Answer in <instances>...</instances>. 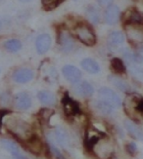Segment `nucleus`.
<instances>
[{"mask_svg": "<svg viewBox=\"0 0 143 159\" xmlns=\"http://www.w3.org/2000/svg\"><path fill=\"white\" fill-rule=\"evenodd\" d=\"M5 127L7 128L8 133L14 138L19 143H22L24 141L35 134L31 124L19 118H10L5 122Z\"/></svg>", "mask_w": 143, "mask_h": 159, "instance_id": "f257e3e1", "label": "nucleus"}, {"mask_svg": "<svg viewBox=\"0 0 143 159\" xmlns=\"http://www.w3.org/2000/svg\"><path fill=\"white\" fill-rule=\"evenodd\" d=\"M78 39L86 46H94L96 44V35L91 27L86 24H79L74 29Z\"/></svg>", "mask_w": 143, "mask_h": 159, "instance_id": "f03ea898", "label": "nucleus"}, {"mask_svg": "<svg viewBox=\"0 0 143 159\" xmlns=\"http://www.w3.org/2000/svg\"><path fill=\"white\" fill-rule=\"evenodd\" d=\"M125 29L126 37L132 44L143 43V23H127Z\"/></svg>", "mask_w": 143, "mask_h": 159, "instance_id": "7ed1b4c3", "label": "nucleus"}, {"mask_svg": "<svg viewBox=\"0 0 143 159\" xmlns=\"http://www.w3.org/2000/svg\"><path fill=\"white\" fill-rule=\"evenodd\" d=\"M98 97L101 101L108 103L109 106H111L114 108H118L122 105L121 97L111 88L101 87L98 90Z\"/></svg>", "mask_w": 143, "mask_h": 159, "instance_id": "20e7f679", "label": "nucleus"}, {"mask_svg": "<svg viewBox=\"0 0 143 159\" xmlns=\"http://www.w3.org/2000/svg\"><path fill=\"white\" fill-rule=\"evenodd\" d=\"M20 144H22L26 151H29V152L35 154V155L42 154V152L45 149V146H44L43 142L36 134H32L29 139H26V141H24Z\"/></svg>", "mask_w": 143, "mask_h": 159, "instance_id": "39448f33", "label": "nucleus"}, {"mask_svg": "<svg viewBox=\"0 0 143 159\" xmlns=\"http://www.w3.org/2000/svg\"><path fill=\"white\" fill-rule=\"evenodd\" d=\"M62 106L64 109V113L69 117H74L77 115L81 114V109L79 103L73 100L69 94L66 93L62 98Z\"/></svg>", "mask_w": 143, "mask_h": 159, "instance_id": "423d86ee", "label": "nucleus"}, {"mask_svg": "<svg viewBox=\"0 0 143 159\" xmlns=\"http://www.w3.org/2000/svg\"><path fill=\"white\" fill-rule=\"evenodd\" d=\"M103 133L101 131L97 130L95 128V133H89V131H86L85 133V137H84V147L86 148V150H88L89 152H93L94 148H96L97 143L100 142V140L102 138H105L103 137Z\"/></svg>", "mask_w": 143, "mask_h": 159, "instance_id": "0eeeda50", "label": "nucleus"}, {"mask_svg": "<svg viewBox=\"0 0 143 159\" xmlns=\"http://www.w3.org/2000/svg\"><path fill=\"white\" fill-rule=\"evenodd\" d=\"M52 139L54 142H56L60 147H62L63 148H68L70 147L71 140H70V136L67 133V131L57 127L53 130L52 132Z\"/></svg>", "mask_w": 143, "mask_h": 159, "instance_id": "6e6552de", "label": "nucleus"}, {"mask_svg": "<svg viewBox=\"0 0 143 159\" xmlns=\"http://www.w3.org/2000/svg\"><path fill=\"white\" fill-rule=\"evenodd\" d=\"M73 91L79 97L89 98L93 95L94 89L90 83H88L87 81H79L78 83H74V85L73 86Z\"/></svg>", "mask_w": 143, "mask_h": 159, "instance_id": "1a4fd4ad", "label": "nucleus"}, {"mask_svg": "<svg viewBox=\"0 0 143 159\" xmlns=\"http://www.w3.org/2000/svg\"><path fill=\"white\" fill-rule=\"evenodd\" d=\"M59 45L61 47L63 52L65 53H70L74 50V40L73 36L68 31H61L59 34Z\"/></svg>", "mask_w": 143, "mask_h": 159, "instance_id": "9d476101", "label": "nucleus"}, {"mask_svg": "<svg viewBox=\"0 0 143 159\" xmlns=\"http://www.w3.org/2000/svg\"><path fill=\"white\" fill-rule=\"evenodd\" d=\"M62 73L64 77L70 83H78L81 78V71L77 66L72 65H67L62 68Z\"/></svg>", "mask_w": 143, "mask_h": 159, "instance_id": "9b49d317", "label": "nucleus"}, {"mask_svg": "<svg viewBox=\"0 0 143 159\" xmlns=\"http://www.w3.org/2000/svg\"><path fill=\"white\" fill-rule=\"evenodd\" d=\"M35 77V73L30 68H20L14 71L12 75V78L15 82L20 83V84H25L31 81Z\"/></svg>", "mask_w": 143, "mask_h": 159, "instance_id": "f8f14e48", "label": "nucleus"}, {"mask_svg": "<svg viewBox=\"0 0 143 159\" xmlns=\"http://www.w3.org/2000/svg\"><path fill=\"white\" fill-rule=\"evenodd\" d=\"M14 105L17 109L22 110H28L31 107V96L26 92H20L18 93L14 98Z\"/></svg>", "mask_w": 143, "mask_h": 159, "instance_id": "ddd939ff", "label": "nucleus"}, {"mask_svg": "<svg viewBox=\"0 0 143 159\" xmlns=\"http://www.w3.org/2000/svg\"><path fill=\"white\" fill-rule=\"evenodd\" d=\"M51 43H52V39L49 34L47 33L40 34L36 41V48L37 53L40 55L47 53L51 47Z\"/></svg>", "mask_w": 143, "mask_h": 159, "instance_id": "4468645a", "label": "nucleus"}, {"mask_svg": "<svg viewBox=\"0 0 143 159\" xmlns=\"http://www.w3.org/2000/svg\"><path fill=\"white\" fill-rule=\"evenodd\" d=\"M125 127L126 132L131 138L137 141H143V130L134 121L127 119L125 121Z\"/></svg>", "mask_w": 143, "mask_h": 159, "instance_id": "2eb2a0df", "label": "nucleus"}, {"mask_svg": "<svg viewBox=\"0 0 143 159\" xmlns=\"http://www.w3.org/2000/svg\"><path fill=\"white\" fill-rule=\"evenodd\" d=\"M105 22L108 25H116L118 23V20L120 19V9L117 5L111 4L110 6L107 7V10L105 11L104 15Z\"/></svg>", "mask_w": 143, "mask_h": 159, "instance_id": "dca6fc26", "label": "nucleus"}, {"mask_svg": "<svg viewBox=\"0 0 143 159\" xmlns=\"http://www.w3.org/2000/svg\"><path fill=\"white\" fill-rule=\"evenodd\" d=\"M0 143H1V147L8 151V152L14 157L17 156L19 154H21V150H20V148L18 144L13 142L11 140L8 139H1L0 140Z\"/></svg>", "mask_w": 143, "mask_h": 159, "instance_id": "f3484780", "label": "nucleus"}, {"mask_svg": "<svg viewBox=\"0 0 143 159\" xmlns=\"http://www.w3.org/2000/svg\"><path fill=\"white\" fill-rule=\"evenodd\" d=\"M37 98L39 102L44 106H54L56 103L55 95L51 93L50 91H46V90L39 91L37 94Z\"/></svg>", "mask_w": 143, "mask_h": 159, "instance_id": "a211bd4d", "label": "nucleus"}, {"mask_svg": "<svg viewBox=\"0 0 143 159\" xmlns=\"http://www.w3.org/2000/svg\"><path fill=\"white\" fill-rule=\"evenodd\" d=\"M81 67L83 68L85 71L91 74H96L100 71V66L98 65L97 61H95L94 60L87 58L81 61Z\"/></svg>", "mask_w": 143, "mask_h": 159, "instance_id": "6ab92c4d", "label": "nucleus"}, {"mask_svg": "<svg viewBox=\"0 0 143 159\" xmlns=\"http://www.w3.org/2000/svg\"><path fill=\"white\" fill-rule=\"evenodd\" d=\"M110 81L113 83V85H115L119 90H121L122 92H125V93H131V87L129 86V84L127 82H126L124 79H122L119 76H115V75H112L110 76Z\"/></svg>", "mask_w": 143, "mask_h": 159, "instance_id": "aec40b11", "label": "nucleus"}, {"mask_svg": "<svg viewBox=\"0 0 143 159\" xmlns=\"http://www.w3.org/2000/svg\"><path fill=\"white\" fill-rule=\"evenodd\" d=\"M110 70L116 74H125L126 67L125 63L119 58H114L110 61Z\"/></svg>", "mask_w": 143, "mask_h": 159, "instance_id": "412c9836", "label": "nucleus"}, {"mask_svg": "<svg viewBox=\"0 0 143 159\" xmlns=\"http://www.w3.org/2000/svg\"><path fill=\"white\" fill-rule=\"evenodd\" d=\"M94 107L97 111L103 115H111L114 112V107L109 106L108 103L104 102L103 101L98 100L94 102Z\"/></svg>", "mask_w": 143, "mask_h": 159, "instance_id": "4be33fe9", "label": "nucleus"}, {"mask_svg": "<svg viewBox=\"0 0 143 159\" xmlns=\"http://www.w3.org/2000/svg\"><path fill=\"white\" fill-rule=\"evenodd\" d=\"M86 17L92 24L96 25L100 22V13L95 6H89L86 9Z\"/></svg>", "mask_w": 143, "mask_h": 159, "instance_id": "5701e85b", "label": "nucleus"}, {"mask_svg": "<svg viewBox=\"0 0 143 159\" xmlns=\"http://www.w3.org/2000/svg\"><path fill=\"white\" fill-rule=\"evenodd\" d=\"M125 41V35L121 31H114L110 33L108 37V42L113 46H118L124 43Z\"/></svg>", "mask_w": 143, "mask_h": 159, "instance_id": "b1692460", "label": "nucleus"}, {"mask_svg": "<svg viewBox=\"0 0 143 159\" xmlns=\"http://www.w3.org/2000/svg\"><path fill=\"white\" fill-rule=\"evenodd\" d=\"M4 48L8 52L16 53L22 49V42L18 39H10L4 43Z\"/></svg>", "mask_w": 143, "mask_h": 159, "instance_id": "393cba45", "label": "nucleus"}, {"mask_svg": "<svg viewBox=\"0 0 143 159\" xmlns=\"http://www.w3.org/2000/svg\"><path fill=\"white\" fill-rule=\"evenodd\" d=\"M46 149L48 150V152H50V154L53 156L54 159H66L64 157V155L62 154V152L60 151V149L51 141H49L48 143H47Z\"/></svg>", "mask_w": 143, "mask_h": 159, "instance_id": "a878e982", "label": "nucleus"}, {"mask_svg": "<svg viewBox=\"0 0 143 159\" xmlns=\"http://www.w3.org/2000/svg\"><path fill=\"white\" fill-rule=\"evenodd\" d=\"M64 0H41V4L43 8L47 11H50L58 7Z\"/></svg>", "mask_w": 143, "mask_h": 159, "instance_id": "bb28decb", "label": "nucleus"}, {"mask_svg": "<svg viewBox=\"0 0 143 159\" xmlns=\"http://www.w3.org/2000/svg\"><path fill=\"white\" fill-rule=\"evenodd\" d=\"M129 70H131V74L134 77H136L139 80H143V70L140 67H138L137 66H135L134 64L131 66H129Z\"/></svg>", "mask_w": 143, "mask_h": 159, "instance_id": "cd10ccee", "label": "nucleus"}, {"mask_svg": "<svg viewBox=\"0 0 143 159\" xmlns=\"http://www.w3.org/2000/svg\"><path fill=\"white\" fill-rule=\"evenodd\" d=\"M53 113H54V111L49 108H42V109H40L38 112L40 118L46 122H48L50 120V117L53 115Z\"/></svg>", "mask_w": 143, "mask_h": 159, "instance_id": "c85d7f7f", "label": "nucleus"}, {"mask_svg": "<svg viewBox=\"0 0 143 159\" xmlns=\"http://www.w3.org/2000/svg\"><path fill=\"white\" fill-rule=\"evenodd\" d=\"M126 151L131 155V156H135L138 152V148H137V146H136V143L131 142V143H128L127 144H126Z\"/></svg>", "mask_w": 143, "mask_h": 159, "instance_id": "c756f323", "label": "nucleus"}, {"mask_svg": "<svg viewBox=\"0 0 143 159\" xmlns=\"http://www.w3.org/2000/svg\"><path fill=\"white\" fill-rule=\"evenodd\" d=\"M12 113L11 110L7 109V108H1L0 109V130L2 129V126H3V119L6 115H8Z\"/></svg>", "mask_w": 143, "mask_h": 159, "instance_id": "7c9ffc66", "label": "nucleus"}, {"mask_svg": "<svg viewBox=\"0 0 143 159\" xmlns=\"http://www.w3.org/2000/svg\"><path fill=\"white\" fill-rule=\"evenodd\" d=\"M10 102V95L8 93H3L0 96V103L3 106L8 105V102Z\"/></svg>", "mask_w": 143, "mask_h": 159, "instance_id": "2f4dec72", "label": "nucleus"}, {"mask_svg": "<svg viewBox=\"0 0 143 159\" xmlns=\"http://www.w3.org/2000/svg\"><path fill=\"white\" fill-rule=\"evenodd\" d=\"M113 0H97V2L99 3L100 6H103V7H108L112 4Z\"/></svg>", "mask_w": 143, "mask_h": 159, "instance_id": "473e14b6", "label": "nucleus"}, {"mask_svg": "<svg viewBox=\"0 0 143 159\" xmlns=\"http://www.w3.org/2000/svg\"><path fill=\"white\" fill-rule=\"evenodd\" d=\"M13 159H28V158L25 157V156L21 153V154H19V155H17V156H14V157H13Z\"/></svg>", "mask_w": 143, "mask_h": 159, "instance_id": "72a5a7b5", "label": "nucleus"}, {"mask_svg": "<svg viewBox=\"0 0 143 159\" xmlns=\"http://www.w3.org/2000/svg\"><path fill=\"white\" fill-rule=\"evenodd\" d=\"M19 1H21V2H30L31 1V0H19Z\"/></svg>", "mask_w": 143, "mask_h": 159, "instance_id": "f704fd0d", "label": "nucleus"}, {"mask_svg": "<svg viewBox=\"0 0 143 159\" xmlns=\"http://www.w3.org/2000/svg\"><path fill=\"white\" fill-rule=\"evenodd\" d=\"M2 22H1V20H0V30H1V29H2Z\"/></svg>", "mask_w": 143, "mask_h": 159, "instance_id": "c9c22d12", "label": "nucleus"}, {"mask_svg": "<svg viewBox=\"0 0 143 159\" xmlns=\"http://www.w3.org/2000/svg\"><path fill=\"white\" fill-rule=\"evenodd\" d=\"M0 72H1V70H0Z\"/></svg>", "mask_w": 143, "mask_h": 159, "instance_id": "e433bc0d", "label": "nucleus"}]
</instances>
